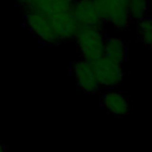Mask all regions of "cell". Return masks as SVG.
<instances>
[{
	"label": "cell",
	"mask_w": 152,
	"mask_h": 152,
	"mask_svg": "<svg viewBox=\"0 0 152 152\" xmlns=\"http://www.w3.org/2000/svg\"><path fill=\"white\" fill-rule=\"evenodd\" d=\"M74 38L76 39V45L82 59L91 62L103 56L106 39L102 30L78 24Z\"/></svg>",
	"instance_id": "obj_1"
},
{
	"label": "cell",
	"mask_w": 152,
	"mask_h": 152,
	"mask_svg": "<svg viewBox=\"0 0 152 152\" xmlns=\"http://www.w3.org/2000/svg\"><path fill=\"white\" fill-rule=\"evenodd\" d=\"M100 15L116 30H125L129 26L131 15L127 8L128 0H94Z\"/></svg>",
	"instance_id": "obj_2"
},
{
	"label": "cell",
	"mask_w": 152,
	"mask_h": 152,
	"mask_svg": "<svg viewBox=\"0 0 152 152\" xmlns=\"http://www.w3.org/2000/svg\"><path fill=\"white\" fill-rule=\"evenodd\" d=\"M24 24L27 27V30L40 42L46 44L59 43L53 32V27L49 13L40 11L24 12Z\"/></svg>",
	"instance_id": "obj_3"
},
{
	"label": "cell",
	"mask_w": 152,
	"mask_h": 152,
	"mask_svg": "<svg viewBox=\"0 0 152 152\" xmlns=\"http://www.w3.org/2000/svg\"><path fill=\"white\" fill-rule=\"evenodd\" d=\"M95 75V78L101 87L113 88L120 84L124 78V70L122 65L110 61L109 58L101 56L97 59L89 62Z\"/></svg>",
	"instance_id": "obj_4"
},
{
	"label": "cell",
	"mask_w": 152,
	"mask_h": 152,
	"mask_svg": "<svg viewBox=\"0 0 152 152\" xmlns=\"http://www.w3.org/2000/svg\"><path fill=\"white\" fill-rule=\"evenodd\" d=\"M71 12L77 24L103 31L106 21L100 15L94 0H75Z\"/></svg>",
	"instance_id": "obj_5"
},
{
	"label": "cell",
	"mask_w": 152,
	"mask_h": 152,
	"mask_svg": "<svg viewBox=\"0 0 152 152\" xmlns=\"http://www.w3.org/2000/svg\"><path fill=\"white\" fill-rule=\"evenodd\" d=\"M71 71L76 80V86L83 91L88 94L96 93L100 88L95 75L93 72L91 65L88 61L77 59L71 64Z\"/></svg>",
	"instance_id": "obj_6"
},
{
	"label": "cell",
	"mask_w": 152,
	"mask_h": 152,
	"mask_svg": "<svg viewBox=\"0 0 152 152\" xmlns=\"http://www.w3.org/2000/svg\"><path fill=\"white\" fill-rule=\"evenodd\" d=\"M101 104L107 112L116 116H122L128 113V100L119 91H107L101 99Z\"/></svg>",
	"instance_id": "obj_7"
},
{
	"label": "cell",
	"mask_w": 152,
	"mask_h": 152,
	"mask_svg": "<svg viewBox=\"0 0 152 152\" xmlns=\"http://www.w3.org/2000/svg\"><path fill=\"white\" fill-rule=\"evenodd\" d=\"M103 56L120 65H124L127 57V44L121 38L106 39Z\"/></svg>",
	"instance_id": "obj_8"
},
{
	"label": "cell",
	"mask_w": 152,
	"mask_h": 152,
	"mask_svg": "<svg viewBox=\"0 0 152 152\" xmlns=\"http://www.w3.org/2000/svg\"><path fill=\"white\" fill-rule=\"evenodd\" d=\"M127 8L131 19L140 20L146 17L150 11V0H128Z\"/></svg>",
	"instance_id": "obj_9"
},
{
	"label": "cell",
	"mask_w": 152,
	"mask_h": 152,
	"mask_svg": "<svg viewBox=\"0 0 152 152\" xmlns=\"http://www.w3.org/2000/svg\"><path fill=\"white\" fill-rule=\"evenodd\" d=\"M138 34L139 39L146 45L150 46L152 43V17H144L138 20Z\"/></svg>",
	"instance_id": "obj_10"
},
{
	"label": "cell",
	"mask_w": 152,
	"mask_h": 152,
	"mask_svg": "<svg viewBox=\"0 0 152 152\" xmlns=\"http://www.w3.org/2000/svg\"><path fill=\"white\" fill-rule=\"evenodd\" d=\"M43 1L44 0H17V4L24 12H28V11H38Z\"/></svg>",
	"instance_id": "obj_11"
},
{
	"label": "cell",
	"mask_w": 152,
	"mask_h": 152,
	"mask_svg": "<svg viewBox=\"0 0 152 152\" xmlns=\"http://www.w3.org/2000/svg\"><path fill=\"white\" fill-rule=\"evenodd\" d=\"M0 152H6V148H5V146L1 144V141H0Z\"/></svg>",
	"instance_id": "obj_12"
},
{
	"label": "cell",
	"mask_w": 152,
	"mask_h": 152,
	"mask_svg": "<svg viewBox=\"0 0 152 152\" xmlns=\"http://www.w3.org/2000/svg\"><path fill=\"white\" fill-rule=\"evenodd\" d=\"M148 48H150V50H151V52H152V43H151V45H150Z\"/></svg>",
	"instance_id": "obj_13"
},
{
	"label": "cell",
	"mask_w": 152,
	"mask_h": 152,
	"mask_svg": "<svg viewBox=\"0 0 152 152\" xmlns=\"http://www.w3.org/2000/svg\"><path fill=\"white\" fill-rule=\"evenodd\" d=\"M65 1H69V2H74L75 0H65Z\"/></svg>",
	"instance_id": "obj_14"
}]
</instances>
